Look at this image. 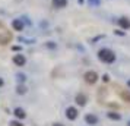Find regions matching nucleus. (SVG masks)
I'll return each instance as SVG.
<instances>
[{
    "instance_id": "obj_2",
    "label": "nucleus",
    "mask_w": 130,
    "mask_h": 126,
    "mask_svg": "<svg viewBox=\"0 0 130 126\" xmlns=\"http://www.w3.org/2000/svg\"><path fill=\"white\" fill-rule=\"evenodd\" d=\"M85 81H86L88 84H95V82L98 81V75H96V72H94V71L86 72L85 73Z\"/></svg>"
},
{
    "instance_id": "obj_4",
    "label": "nucleus",
    "mask_w": 130,
    "mask_h": 126,
    "mask_svg": "<svg viewBox=\"0 0 130 126\" xmlns=\"http://www.w3.org/2000/svg\"><path fill=\"white\" fill-rule=\"evenodd\" d=\"M12 40V34L10 32H2L0 34V44H7V43Z\"/></svg>"
},
{
    "instance_id": "obj_15",
    "label": "nucleus",
    "mask_w": 130,
    "mask_h": 126,
    "mask_svg": "<svg viewBox=\"0 0 130 126\" xmlns=\"http://www.w3.org/2000/svg\"><path fill=\"white\" fill-rule=\"evenodd\" d=\"M25 91H26V88H25V87H21V85L16 88V92H18V94H25Z\"/></svg>"
},
{
    "instance_id": "obj_6",
    "label": "nucleus",
    "mask_w": 130,
    "mask_h": 126,
    "mask_svg": "<svg viewBox=\"0 0 130 126\" xmlns=\"http://www.w3.org/2000/svg\"><path fill=\"white\" fill-rule=\"evenodd\" d=\"M12 26H13V30H16V31H22L24 30V24H22L21 19H13Z\"/></svg>"
},
{
    "instance_id": "obj_3",
    "label": "nucleus",
    "mask_w": 130,
    "mask_h": 126,
    "mask_svg": "<svg viewBox=\"0 0 130 126\" xmlns=\"http://www.w3.org/2000/svg\"><path fill=\"white\" fill-rule=\"evenodd\" d=\"M66 116H67L69 120H75L77 117V110L75 107H69L67 110H66Z\"/></svg>"
},
{
    "instance_id": "obj_8",
    "label": "nucleus",
    "mask_w": 130,
    "mask_h": 126,
    "mask_svg": "<svg viewBox=\"0 0 130 126\" xmlns=\"http://www.w3.org/2000/svg\"><path fill=\"white\" fill-rule=\"evenodd\" d=\"M85 120H86L88 125H95V123L98 122L96 116H94V114H86V116H85Z\"/></svg>"
},
{
    "instance_id": "obj_19",
    "label": "nucleus",
    "mask_w": 130,
    "mask_h": 126,
    "mask_svg": "<svg viewBox=\"0 0 130 126\" xmlns=\"http://www.w3.org/2000/svg\"><path fill=\"white\" fill-rule=\"evenodd\" d=\"M53 126H63L61 123H56V125H53Z\"/></svg>"
},
{
    "instance_id": "obj_7",
    "label": "nucleus",
    "mask_w": 130,
    "mask_h": 126,
    "mask_svg": "<svg viewBox=\"0 0 130 126\" xmlns=\"http://www.w3.org/2000/svg\"><path fill=\"white\" fill-rule=\"evenodd\" d=\"M118 24H120V26H121V28H124V30H129V28H130V19L120 18V19H118Z\"/></svg>"
},
{
    "instance_id": "obj_10",
    "label": "nucleus",
    "mask_w": 130,
    "mask_h": 126,
    "mask_svg": "<svg viewBox=\"0 0 130 126\" xmlns=\"http://www.w3.org/2000/svg\"><path fill=\"white\" fill-rule=\"evenodd\" d=\"M76 103L79 106H85L86 104V95L85 94H77L76 95Z\"/></svg>"
},
{
    "instance_id": "obj_21",
    "label": "nucleus",
    "mask_w": 130,
    "mask_h": 126,
    "mask_svg": "<svg viewBox=\"0 0 130 126\" xmlns=\"http://www.w3.org/2000/svg\"><path fill=\"white\" fill-rule=\"evenodd\" d=\"M127 125H129V126H130V122H129V123H127Z\"/></svg>"
},
{
    "instance_id": "obj_12",
    "label": "nucleus",
    "mask_w": 130,
    "mask_h": 126,
    "mask_svg": "<svg viewBox=\"0 0 130 126\" xmlns=\"http://www.w3.org/2000/svg\"><path fill=\"white\" fill-rule=\"evenodd\" d=\"M121 98H123L124 101H129L130 103V92H129V91H123V92H121Z\"/></svg>"
},
{
    "instance_id": "obj_5",
    "label": "nucleus",
    "mask_w": 130,
    "mask_h": 126,
    "mask_svg": "<svg viewBox=\"0 0 130 126\" xmlns=\"http://www.w3.org/2000/svg\"><path fill=\"white\" fill-rule=\"evenodd\" d=\"M25 62H26V59H25L22 54H16V56L13 57V63H15V65H18V66H24Z\"/></svg>"
},
{
    "instance_id": "obj_1",
    "label": "nucleus",
    "mask_w": 130,
    "mask_h": 126,
    "mask_svg": "<svg viewBox=\"0 0 130 126\" xmlns=\"http://www.w3.org/2000/svg\"><path fill=\"white\" fill-rule=\"evenodd\" d=\"M98 57H100V60L105 62V63H112L116 60V54L112 53L111 50H108V48H102L98 53Z\"/></svg>"
},
{
    "instance_id": "obj_20",
    "label": "nucleus",
    "mask_w": 130,
    "mask_h": 126,
    "mask_svg": "<svg viewBox=\"0 0 130 126\" xmlns=\"http://www.w3.org/2000/svg\"><path fill=\"white\" fill-rule=\"evenodd\" d=\"M127 85H129V87H130V81H129V82H127Z\"/></svg>"
},
{
    "instance_id": "obj_13",
    "label": "nucleus",
    "mask_w": 130,
    "mask_h": 126,
    "mask_svg": "<svg viewBox=\"0 0 130 126\" xmlns=\"http://www.w3.org/2000/svg\"><path fill=\"white\" fill-rule=\"evenodd\" d=\"M100 3H101L100 0H89V5H91L92 7H98L100 6Z\"/></svg>"
},
{
    "instance_id": "obj_14",
    "label": "nucleus",
    "mask_w": 130,
    "mask_h": 126,
    "mask_svg": "<svg viewBox=\"0 0 130 126\" xmlns=\"http://www.w3.org/2000/svg\"><path fill=\"white\" fill-rule=\"evenodd\" d=\"M108 117H110V119H114V120H120V114H117V113H108Z\"/></svg>"
},
{
    "instance_id": "obj_9",
    "label": "nucleus",
    "mask_w": 130,
    "mask_h": 126,
    "mask_svg": "<svg viewBox=\"0 0 130 126\" xmlns=\"http://www.w3.org/2000/svg\"><path fill=\"white\" fill-rule=\"evenodd\" d=\"M66 5H67V0H53V6L57 7V9L66 7Z\"/></svg>"
},
{
    "instance_id": "obj_11",
    "label": "nucleus",
    "mask_w": 130,
    "mask_h": 126,
    "mask_svg": "<svg viewBox=\"0 0 130 126\" xmlns=\"http://www.w3.org/2000/svg\"><path fill=\"white\" fill-rule=\"evenodd\" d=\"M13 114H15V116L18 117V119H24L25 116H26V114H25V111L22 110V108H15V111H13Z\"/></svg>"
},
{
    "instance_id": "obj_16",
    "label": "nucleus",
    "mask_w": 130,
    "mask_h": 126,
    "mask_svg": "<svg viewBox=\"0 0 130 126\" xmlns=\"http://www.w3.org/2000/svg\"><path fill=\"white\" fill-rule=\"evenodd\" d=\"M10 126H22V123H19V122H10Z\"/></svg>"
},
{
    "instance_id": "obj_17",
    "label": "nucleus",
    "mask_w": 130,
    "mask_h": 126,
    "mask_svg": "<svg viewBox=\"0 0 130 126\" xmlns=\"http://www.w3.org/2000/svg\"><path fill=\"white\" fill-rule=\"evenodd\" d=\"M18 79L19 81H25V75H18Z\"/></svg>"
},
{
    "instance_id": "obj_18",
    "label": "nucleus",
    "mask_w": 130,
    "mask_h": 126,
    "mask_svg": "<svg viewBox=\"0 0 130 126\" xmlns=\"http://www.w3.org/2000/svg\"><path fill=\"white\" fill-rule=\"evenodd\" d=\"M2 85H3V79L0 78V87H2Z\"/></svg>"
}]
</instances>
